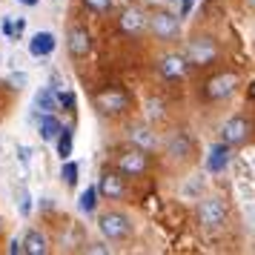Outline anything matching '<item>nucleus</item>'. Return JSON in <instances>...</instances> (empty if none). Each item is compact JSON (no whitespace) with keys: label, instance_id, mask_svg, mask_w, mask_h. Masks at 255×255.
Segmentation results:
<instances>
[{"label":"nucleus","instance_id":"f257e3e1","mask_svg":"<svg viewBox=\"0 0 255 255\" xmlns=\"http://www.w3.org/2000/svg\"><path fill=\"white\" fill-rule=\"evenodd\" d=\"M184 58H186V63H192V66H209L212 60L218 58V43L207 35L195 37V40H189Z\"/></svg>","mask_w":255,"mask_h":255},{"label":"nucleus","instance_id":"f03ea898","mask_svg":"<svg viewBox=\"0 0 255 255\" xmlns=\"http://www.w3.org/2000/svg\"><path fill=\"white\" fill-rule=\"evenodd\" d=\"M98 227L104 232V238H109V241H124V238H129V232H132V221L124 212H106L104 218L98 221Z\"/></svg>","mask_w":255,"mask_h":255},{"label":"nucleus","instance_id":"7ed1b4c3","mask_svg":"<svg viewBox=\"0 0 255 255\" xmlns=\"http://www.w3.org/2000/svg\"><path fill=\"white\" fill-rule=\"evenodd\" d=\"M146 26L152 29V35L161 40H172L181 32V17L172 12H155L152 17H146Z\"/></svg>","mask_w":255,"mask_h":255},{"label":"nucleus","instance_id":"20e7f679","mask_svg":"<svg viewBox=\"0 0 255 255\" xmlns=\"http://www.w3.org/2000/svg\"><path fill=\"white\" fill-rule=\"evenodd\" d=\"M235 89H238V78H235L232 72H221V75H215V78L207 81V98L209 101H227V98H232Z\"/></svg>","mask_w":255,"mask_h":255},{"label":"nucleus","instance_id":"39448f33","mask_svg":"<svg viewBox=\"0 0 255 255\" xmlns=\"http://www.w3.org/2000/svg\"><path fill=\"white\" fill-rule=\"evenodd\" d=\"M250 138V121L241 115L230 118V121H224V127H221V140L224 143H230V146H241L247 143Z\"/></svg>","mask_w":255,"mask_h":255},{"label":"nucleus","instance_id":"423d86ee","mask_svg":"<svg viewBox=\"0 0 255 255\" xmlns=\"http://www.w3.org/2000/svg\"><path fill=\"white\" fill-rule=\"evenodd\" d=\"M198 221L204 224V227H221L224 221H227V204L221 201V198H207V201H201V207H198Z\"/></svg>","mask_w":255,"mask_h":255},{"label":"nucleus","instance_id":"0eeeda50","mask_svg":"<svg viewBox=\"0 0 255 255\" xmlns=\"http://www.w3.org/2000/svg\"><path fill=\"white\" fill-rule=\"evenodd\" d=\"M146 152L143 149H132L129 152H124L121 158H118V172L121 175H127V178H138V175H143L146 172Z\"/></svg>","mask_w":255,"mask_h":255},{"label":"nucleus","instance_id":"6e6552de","mask_svg":"<svg viewBox=\"0 0 255 255\" xmlns=\"http://www.w3.org/2000/svg\"><path fill=\"white\" fill-rule=\"evenodd\" d=\"M95 104H98V109H101L104 115H121L129 106V98H127V92H121V89H104V92L95 98Z\"/></svg>","mask_w":255,"mask_h":255},{"label":"nucleus","instance_id":"1a4fd4ad","mask_svg":"<svg viewBox=\"0 0 255 255\" xmlns=\"http://www.w3.org/2000/svg\"><path fill=\"white\" fill-rule=\"evenodd\" d=\"M66 46H69V55L72 58H86L89 55V49H92V37L89 32L83 29V26H72L69 35H66Z\"/></svg>","mask_w":255,"mask_h":255},{"label":"nucleus","instance_id":"9d476101","mask_svg":"<svg viewBox=\"0 0 255 255\" xmlns=\"http://www.w3.org/2000/svg\"><path fill=\"white\" fill-rule=\"evenodd\" d=\"M98 192L109 201H118V198H124L127 192V184H124V175L121 172H104L101 175V181H98Z\"/></svg>","mask_w":255,"mask_h":255},{"label":"nucleus","instance_id":"9b49d317","mask_svg":"<svg viewBox=\"0 0 255 255\" xmlns=\"http://www.w3.org/2000/svg\"><path fill=\"white\" fill-rule=\"evenodd\" d=\"M166 155H169L172 161H186V158L192 155V138H189L186 132H172V135L166 138Z\"/></svg>","mask_w":255,"mask_h":255},{"label":"nucleus","instance_id":"f8f14e48","mask_svg":"<svg viewBox=\"0 0 255 255\" xmlns=\"http://www.w3.org/2000/svg\"><path fill=\"white\" fill-rule=\"evenodd\" d=\"M121 29L127 32V35H143L146 32V14L140 12V9H124L121 12Z\"/></svg>","mask_w":255,"mask_h":255},{"label":"nucleus","instance_id":"ddd939ff","mask_svg":"<svg viewBox=\"0 0 255 255\" xmlns=\"http://www.w3.org/2000/svg\"><path fill=\"white\" fill-rule=\"evenodd\" d=\"M186 58L184 55H166V58L158 63V69H161V75L166 78V81H181L186 75Z\"/></svg>","mask_w":255,"mask_h":255},{"label":"nucleus","instance_id":"4468645a","mask_svg":"<svg viewBox=\"0 0 255 255\" xmlns=\"http://www.w3.org/2000/svg\"><path fill=\"white\" fill-rule=\"evenodd\" d=\"M230 152H232V146L230 143H215L212 149H209V155H207V169L209 172H224L227 166H230Z\"/></svg>","mask_w":255,"mask_h":255},{"label":"nucleus","instance_id":"2eb2a0df","mask_svg":"<svg viewBox=\"0 0 255 255\" xmlns=\"http://www.w3.org/2000/svg\"><path fill=\"white\" fill-rule=\"evenodd\" d=\"M20 241H23V255H46L49 253V241L40 230H29Z\"/></svg>","mask_w":255,"mask_h":255},{"label":"nucleus","instance_id":"dca6fc26","mask_svg":"<svg viewBox=\"0 0 255 255\" xmlns=\"http://www.w3.org/2000/svg\"><path fill=\"white\" fill-rule=\"evenodd\" d=\"M55 46H58V40H55L52 32H37V35L29 40V52H32L35 58H46V55H52Z\"/></svg>","mask_w":255,"mask_h":255},{"label":"nucleus","instance_id":"f3484780","mask_svg":"<svg viewBox=\"0 0 255 255\" xmlns=\"http://www.w3.org/2000/svg\"><path fill=\"white\" fill-rule=\"evenodd\" d=\"M129 140H132V146L135 149H143V152H149V149H155V132H152L149 127H129Z\"/></svg>","mask_w":255,"mask_h":255},{"label":"nucleus","instance_id":"a211bd4d","mask_svg":"<svg viewBox=\"0 0 255 255\" xmlns=\"http://www.w3.org/2000/svg\"><path fill=\"white\" fill-rule=\"evenodd\" d=\"M35 106L40 112H55V109H58V95H55V89H52V86H43V89L35 95Z\"/></svg>","mask_w":255,"mask_h":255},{"label":"nucleus","instance_id":"6ab92c4d","mask_svg":"<svg viewBox=\"0 0 255 255\" xmlns=\"http://www.w3.org/2000/svg\"><path fill=\"white\" fill-rule=\"evenodd\" d=\"M60 127H63V124H60L52 112H43V118H40V138L43 140H55L58 138V132H60Z\"/></svg>","mask_w":255,"mask_h":255},{"label":"nucleus","instance_id":"aec40b11","mask_svg":"<svg viewBox=\"0 0 255 255\" xmlns=\"http://www.w3.org/2000/svg\"><path fill=\"white\" fill-rule=\"evenodd\" d=\"M78 207H81V212L92 215L95 207H98V186H86V189H83L81 198H78Z\"/></svg>","mask_w":255,"mask_h":255},{"label":"nucleus","instance_id":"412c9836","mask_svg":"<svg viewBox=\"0 0 255 255\" xmlns=\"http://www.w3.org/2000/svg\"><path fill=\"white\" fill-rule=\"evenodd\" d=\"M58 155H60V161H66V158H72V129L66 127H60L58 132Z\"/></svg>","mask_w":255,"mask_h":255},{"label":"nucleus","instance_id":"4be33fe9","mask_svg":"<svg viewBox=\"0 0 255 255\" xmlns=\"http://www.w3.org/2000/svg\"><path fill=\"white\" fill-rule=\"evenodd\" d=\"M60 178H63L66 186H75L78 184V163L66 158V161H63V169H60Z\"/></svg>","mask_w":255,"mask_h":255},{"label":"nucleus","instance_id":"5701e85b","mask_svg":"<svg viewBox=\"0 0 255 255\" xmlns=\"http://www.w3.org/2000/svg\"><path fill=\"white\" fill-rule=\"evenodd\" d=\"M163 115H166V112H163V101L161 98H149V101H146V118H149V121H163Z\"/></svg>","mask_w":255,"mask_h":255},{"label":"nucleus","instance_id":"b1692460","mask_svg":"<svg viewBox=\"0 0 255 255\" xmlns=\"http://www.w3.org/2000/svg\"><path fill=\"white\" fill-rule=\"evenodd\" d=\"M17 198H20V215H29V212H32V198H29V192H26V189H20V192H17Z\"/></svg>","mask_w":255,"mask_h":255},{"label":"nucleus","instance_id":"393cba45","mask_svg":"<svg viewBox=\"0 0 255 255\" xmlns=\"http://www.w3.org/2000/svg\"><path fill=\"white\" fill-rule=\"evenodd\" d=\"M83 3H86L92 12H106V9L112 6V0H83Z\"/></svg>","mask_w":255,"mask_h":255},{"label":"nucleus","instance_id":"a878e982","mask_svg":"<svg viewBox=\"0 0 255 255\" xmlns=\"http://www.w3.org/2000/svg\"><path fill=\"white\" fill-rule=\"evenodd\" d=\"M58 95V104H63L66 109H75V95L72 92H55Z\"/></svg>","mask_w":255,"mask_h":255},{"label":"nucleus","instance_id":"bb28decb","mask_svg":"<svg viewBox=\"0 0 255 255\" xmlns=\"http://www.w3.org/2000/svg\"><path fill=\"white\" fill-rule=\"evenodd\" d=\"M9 83H12L14 89H23V86H26V75H23V72H20V75H12Z\"/></svg>","mask_w":255,"mask_h":255},{"label":"nucleus","instance_id":"cd10ccee","mask_svg":"<svg viewBox=\"0 0 255 255\" xmlns=\"http://www.w3.org/2000/svg\"><path fill=\"white\" fill-rule=\"evenodd\" d=\"M3 35L14 37V20H12V17H6V20H3Z\"/></svg>","mask_w":255,"mask_h":255},{"label":"nucleus","instance_id":"c85d7f7f","mask_svg":"<svg viewBox=\"0 0 255 255\" xmlns=\"http://www.w3.org/2000/svg\"><path fill=\"white\" fill-rule=\"evenodd\" d=\"M9 253H12V255H23V241H17V238H14L12 247H9Z\"/></svg>","mask_w":255,"mask_h":255},{"label":"nucleus","instance_id":"c756f323","mask_svg":"<svg viewBox=\"0 0 255 255\" xmlns=\"http://www.w3.org/2000/svg\"><path fill=\"white\" fill-rule=\"evenodd\" d=\"M17 152H20V161H23V163H29V161H32V149H29V146H20Z\"/></svg>","mask_w":255,"mask_h":255},{"label":"nucleus","instance_id":"7c9ffc66","mask_svg":"<svg viewBox=\"0 0 255 255\" xmlns=\"http://www.w3.org/2000/svg\"><path fill=\"white\" fill-rule=\"evenodd\" d=\"M86 253H109V247H104V244H92V247H86Z\"/></svg>","mask_w":255,"mask_h":255},{"label":"nucleus","instance_id":"2f4dec72","mask_svg":"<svg viewBox=\"0 0 255 255\" xmlns=\"http://www.w3.org/2000/svg\"><path fill=\"white\" fill-rule=\"evenodd\" d=\"M17 3H23V6H37L40 0H17Z\"/></svg>","mask_w":255,"mask_h":255},{"label":"nucleus","instance_id":"473e14b6","mask_svg":"<svg viewBox=\"0 0 255 255\" xmlns=\"http://www.w3.org/2000/svg\"><path fill=\"white\" fill-rule=\"evenodd\" d=\"M244 3H247V6H250V9L255 12V0H244Z\"/></svg>","mask_w":255,"mask_h":255},{"label":"nucleus","instance_id":"72a5a7b5","mask_svg":"<svg viewBox=\"0 0 255 255\" xmlns=\"http://www.w3.org/2000/svg\"><path fill=\"white\" fill-rule=\"evenodd\" d=\"M247 215H250V218H253V221H255V207H253V209H250V212H247ZM253 227H255V224H253Z\"/></svg>","mask_w":255,"mask_h":255}]
</instances>
